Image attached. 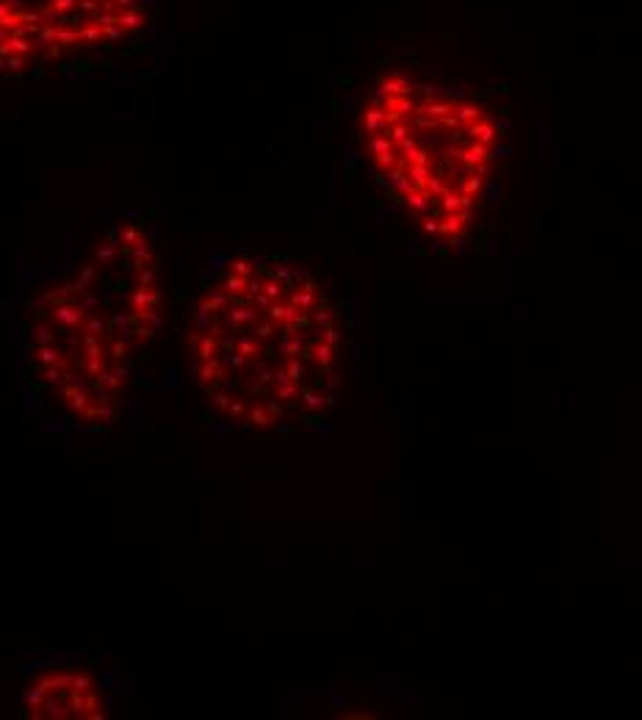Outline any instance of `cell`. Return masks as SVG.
<instances>
[{
	"instance_id": "cell-1",
	"label": "cell",
	"mask_w": 642,
	"mask_h": 720,
	"mask_svg": "<svg viewBox=\"0 0 642 720\" xmlns=\"http://www.w3.org/2000/svg\"><path fill=\"white\" fill-rule=\"evenodd\" d=\"M185 366L205 416L250 441L324 427L357 377L354 321L310 263L241 250L199 280Z\"/></svg>"
},
{
	"instance_id": "cell-2",
	"label": "cell",
	"mask_w": 642,
	"mask_h": 720,
	"mask_svg": "<svg viewBox=\"0 0 642 720\" xmlns=\"http://www.w3.org/2000/svg\"><path fill=\"white\" fill-rule=\"evenodd\" d=\"M163 252L144 217H122L59 277L20 324V374L61 427L103 435L150 363L166 316Z\"/></svg>"
},
{
	"instance_id": "cell-3",
	"label": "cell",
	"mask_w": 642,
	"mask_h": 720,
	"mask_svg": "<svg viewBox=\"0 0 642 720\" xmlns=\"http://www.w3.org/2000/svg\"><path fill=\"white\" fill-rule=\"evenodd\" d=\"M360 169L393 222L426 252H460L482 228L507 161V122L468 83L388 70L354 111Z\"/></svg>"
},
{
	"instance_id": "cell-4",
	"label": "cell",
	"mask_w": 642,
	"mask_h": 720,
	"mask_svg": "<svg viewBox=\"0 0 642 720\" xmlns=\"http://www.w3.org/2000/svg\"><path fill=\"white\" fill-rule=\"evenodd\" d=\"M147 26L144 0H0V75L114 48Z\"/></svg>"
},
{
	"instance_id": "cell-5",
	"label": "cell",
	"mask_w": 642,
	"mask_h": 720,
	"mask_svg": "<svg viewBox=\"0 0 642 720\" xmlns=\"http://www.w3.org/2000/svg\"><path fill=\"white\" fill-rule=\"evenodd\" d=\"M111 684L83 657L48 654L23 673L20 717H78L100 720L111 714Z\"/></svg>"
}]
</instances>
